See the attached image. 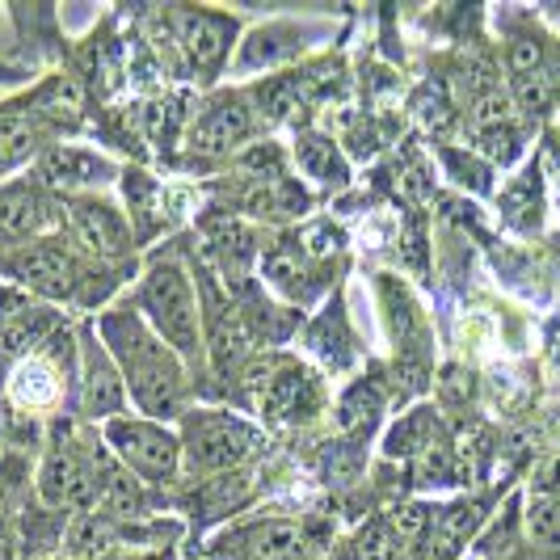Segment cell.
Segmentation results:
<instances>
[{
  "instance_id": "cell-1",
  "label": "cell",
  "mask_w": 560,
  "mask_h": 560,
  "mask_svg": "<svg viewBox=\"0 0 560 560\" xmlns=\"http://www.w3.org/2000/svg\"><path fill=\"white\" fill-rule=\"evenodd\" d=\"M102 337H106L114 363L122 371L127 393L148 413V421L177 418L186 405V371H182V359L152 334V325H143L140 312H106Z\"/></svg>"
},
{
  "instance_id": "cell-2",
  "label": "cell",
  "mask_w": 560,
  "mask_h": 560,
  "mask_svg": "<svg viewBox=\"0 0 560 560\" xmlns=\"http://www.w3.org/2000/svg\"><path fill=\"white\" fill-rule=\"evenodd\" d=\"M9 275L18 282H26L30 291L47 295V300H84V304H93L106 291L102 270H89V261L77 253V245L63 241V236H43L26 249H18L9 257Z\"/></svg>"
},
{
  "instance_id": "cell-3",
  "label": "cell",
  "mask_w": 560,
  "mask_h": 560,
  "mask_svg": "<svg viewBox=\"0 0 560 560\" xmlns=\"http://www.w3.org/2000/svg\"><path fill=\"white\" fill-rule=\"evenodd\" d=\"M140 312L152 320V334L165 341L173 354L198 359L202 354V329H198L195 287L182 275L177 261H156L140 287Z\"/></svg>"
},
{
  "instance_id": "cell-4",
  "label": "cell",
  "mask_w": 560,
  "mask_h": 560,
  "mask_svg": "<svg viewBox=\"0 0 560 560\" xmlns=\"http://www.w3.org/2000/svg\"><path fill=\"white\" fill-rule=\"evenodd\" d=\"M261 451H266L261 430H253L249 421L232 418V413H190L186 418L182 455L202 477H232Z\"/></svg>"
},
{
  "instance_id": "cell-5",
  "label": "cell",
  "mask_w": 560,
  "mask_h": 560,
  "mask_svg": "<svg viewBox=\"0 0 560 560\" xmlns=\"http://www.w3.org/2000/svg\"><path fill=\"white\" fill-rule=\"evenodd\" d=\"M106 439H110L118 464L131 472L136 480L148 485H168L182 468V439L168 434L165 425L148 418H114L106 425Z\"/></svg>"
},
{
  "instance_id": "cell-6",
  "label": "cell",
  "mask_w": 560,
  "mask_h": 560,
  "mask_svg": "<svg viewBox=\"0 0 560 560\" xmlns=\"http://www.w3.org/2000/svg\"><path fill=\"white\" fill-rule=\"evenodd\" d=\"M173 22V38L182 47V56L190 59V68L202 77H215L224 68L228 51H232V34L236 26L228 22L224 13H211V9H177L168 13Z\"/></svg>"
},
{
  "instance_id": "cell-7",
  "label": "cell",
  "mask_w": 560,
  "mask_h": 560,
  "mask_svg": "<svg viewBox=\"0 0 560 560\" xmlns=\"http://www.w3.org/2000/svg\"><path fill=\"white\" fill-rule=\"evenodd\" d=\"M253 136V114L241 97H215L190 127V152L198 156H224Z\"/></svg>"
},
{
  "instance_id": "cell-8",
  "label": "cell",
  "mask_w": 560,
  "mask_h": 560,
  "mask_svg": "<svg viewBox=\"0 0 560 560\" xmlns=\"http://www.w3.org/2000/svg\"><path fill=\"white\" fill-rule=\"evenodd\" d=\"M68 220H72V232L81 236V245L97 257H122L131 249V228L127 220L114 211L110 202L102 198H72L68 202Z\"/></svg>"
},
{
  "instance_id": "cell-9",
  "label": "cell",
  "mask_w": 560,
  "mask_h": 560,
  "mask_svg": "<svg viewBox=\"0 0 560 560\" xmlns=\"http://www.w3.org/2000/svg\"><path fill=\"white\" fill-rule=\"evenodd\" d=\"M97 480H102V472H93L89 459H81L68 447H56L43 464V498L56 505H93L97 502Z\"/></svg>"
},
{
  "instance_id": "cell-10",
  "label": "cell",
  "mask_w": 560,
  "mask_h": 560,
  "mask_svg": "<svg viewBox=\"0 0 560 560\" xmlns=\"http://www.w3.org/2000/svg\"><path fill=\"white\" fill-rule=\"evenodd\" d=\"M38 177L63 186V190H97L114 177V165L97 152H84V148H47L38 156Z\"/></svg>"
},
{
  "instance_id": "cell-11",
  "label": "cell",
  "mask_w": 560,
  "mask_h": 560,
  "mask_svg": "<svg viewBox=\"0 0 560 560\" xmlns=\"http://www.w3.org/2000/svg\"><path fill=\"white\" fill-rule=\"evenodd\" d=\"M56 220V207L34 186H0V241H43Z\"/></svg>"
},
{
  "instance_id": "cell-12",
  "label": "cell",
  "mask_w": 560,
  "mask_h": 560,
  "mask_svg": "<svg viewBox=\"0 0 560 560\" xmlns=\"http://www.w3.org/2000/svg\"><path fill=\"white\" fill-rule=\"evenodd\" d=\"M316 384L304 366L287 363L282 371L266 375V388H261V413L270 421H300L316 409Z\"/></svg>"
},
{
  "instance_id": "cell-13",
  "label": "cell",
  "mask_w": 560,
  "mask_h": 560,
  "mask_svg": "<svg viewBox=\"0 0 560 560\" xmlns=\"http://www.w3.org/2000/svg\"><path fill=\"white\" fill-rule=\"evenodd\" d=\"M81 375H84V409L93 413V418H110L122 409V393H127V384H122V375H114L110 359H106V350L89 337L81 350Z\"/></svg>"
},
{
  "instance_id": "cell-14",
  "label": "cell",
  "mask_w": 560,
  "mask_h": 560,
  "mask_svg": "<svg viewBox=\"0 0 560 560\" xmlns=\"http://www.w3.org/2000/svg\"><path fill=\"white\" fill-rule=\"evenodd\" d=\"M300 47H304V30H300V26H282V22H279V26H261V30H253L249 38H245L236 68H241V72L279 68V63H287L291 56H300Z\"/></svg>"
},
{
  "instance_id": "cell-15",
  "label": "cell",
  "mask_w": 560,
  "mask_h": 560,
  "mask_svg": "<svg viewBox=\"0 0 560 560\" xmlns=\"http://www.w3.org/2000/svg\"><path fill=\"white\" fill-rule=\"evenodd\" d=\"M480 510L472 502L447 505L443 514H434L430 532L421 539V560H455V552L464 548V539L477 527Z\"/></svg>"
},
{
  "instance_id": "cell-16",
  "label": "cell",
  "mask_w": 560,
  "mask_h": 560,
  "mask_svg": "<svg viewBox=\"0 0 560 560\" xmlns=\"http://www.w3.org/2000/svg\"><path fill=\"white\" fill-rule=\"evenodd\" d=\"M9 396H13L22 409H47V405H56V400H59L56 366L47 363L43 354L18 359L13 375H9Z\"/></svg>"
},
{
  "instance_id": "cell-17",
  "label": "cell",
  "mask_w": 560,
  "mask_h": 560,
  "mask_svg": "<svg viewBox=\"0 0 560 560\" xmlns=\"http://www.w3.org/2000/svg\"><path fill=\"white\" fill-rule=\"evenodd\" d=\"M241 557L245 560H295L304 557V527L295 523H261L241 535Z\"/></svg>"
},
{
  "instance_id": "cell-18",
  "label": "cell",
  "mask_w": 560,
  "mask_h": 560,
  "mask_svg": "<svg viewBox=\"0 0 560 560\" xmlns=\"http://www.w3.org/2000/svg\"><path fill=\"white\" fill-rule=\"evenodd\" d=\"M43 143V127L34 110H0V173L22 165L26 156L38 152Z\"/></svg>"
},
{
  "instance_id": "cell-19",
  "label": "cell",
  "mask_w": 560,
  "mask_h": 560,
  "mask_svg": "<svg viewBox=\"0 0 560 560\" xmlns=\"http://www.w3.org/2000/svg\"><path fill=\"white\" fill-rule=\"evenodd\" d=\"M295 161L300 168L316 177V182H325V186H341L346 177H350V168L341 161V152H337V143L329 136H316V131H304L300 140H295Z\"/></svg>"
},
{
  "instance_id": "cell-20",
  "label": "cell",
  "mask_w": 560,
  "mask_h": 560,
  "mask_svg": "<svg viewBox=\"0 0 560 560\" xmlns=\"http://www.w3.org/2000/svg\"><path fill=\"white\" fill-rule=\"evenodd\" d=\"M380 409H384V393H380V384H354L350 393L341 396V405H337V430L341 434H363L375 425L380 418Z\"/></svg>"
},
{
  "instance_id": "cell-21",
  "label": "cell",
  "mask_w": 560,
  "mask_h": 560,
  "mask_svg": "<svg viewBox=\"0 0 560 560\" xmlns=\"http://www.w3.org/2000/svg\"><path fill=\"white\" fill-rule=\"evenodd\" d=\"M434 413L430 409H413L405 421H396L393 434H388V455H425V451L434 447Z\"/></svg>"
},
{
  "instance_id": "cell-22",
  "label": "cell",
  "mask_w": 560,
  "mask_h": 560,
  "mask_svg": "<svg viewBox=\"0 0 560 560\" xmlns=\"http://www.w3.org/2000/svg\"><path fill=\"white\" fill-rule=\"evenodd\" d=\"M527 527L539 552L548 560H560V498H535L527 510Z\"/></svg>"
},
{
  "instance_id": "cell-23",
  "label": "cell",
  "mask_w": 560,
  "mask_h": 560,
  "mask_svg": "<svg viewBox=\"0 0 560 560\" xmlns=\"http://www.w3.org/2000/svg\"><path fill=\"white\" fill-rule=\"evenodd\" d=\"M502 207H505V220H510V224L535 228V220H539V182H535V173L518 177V182L505 190Z\"/></svg>"
},
{
  "instance_id": "cell-24",
  "label": "cell",
  "mask_w": 560,
  "mask_h": 560,
  "mask_svg": "<svg viewBox=\"0 0 560 560\" xmlns=\"http://www.w3.org/2000/svg\"><path fill=\"white\" fill-rule=\"evenodd\" d=\"M354 557L359 560H400V539L393 535V527L384 518L366 523L359 539H354Z\"/></svg>"
},
{
  "instance_id": "cell-25",
  "label": "cell",
  "mask_w": 560,
  "mask_h": 560,
  "mask_svg": "<svg viewBox=\"0 0 560 560\" xmlns=\"http://www.w3.org/2000/svg\"><path fill=\"white\" fill-rule=\"evenodd\" d=\"M430 523H434V514H430L421 502H409L396 510L388 527H393V535L400 539V548H421V539H425V532H430Z\"/></svg>"
},
{
  "instance_id": "cell-26",
  "label": "cell",
  "mask_w": 560,
  "mask_h": 560,
  "mask_svg": "<svg viewBox=\"0 0 560 560\" xmlns=\"http://www.w3.org/2000/svg\"><path fill=\"white\" fill-rule=\"evenodd\" d=\"M544 43L535 38V34H523V38H514L510 43V56H505V63H510V72H514V81H527V77H539V72H548L544 68Z\"/></svg>"
},
{
  "instance_id": "cell-27",
  "label": "cell",
  "mask_w": 560,
  "mask_h": 560,
  "mask_svg": "<svg viewBox=\"0 0 560 560\" xmlns=\"http://www.w3.org/2000/svg\"><path fill=\"white\" fill-rule=\"evenodd\" d=\"M477 148L489 156V161H514L518 156V148H523V136H518V127L514 122H505V127H489V131H477Z\"/></svg>"
},
{
  "instance_id": "cell-28",
  "label": "cell",
  "mask_w": 560,
  "mask_h": 560,
  "mask_svg": "<svg viewBox=\"0 0 560 560\" xmlns=\"http://www.w3.org/2000/svg\"><path fill=\"white\" fill-rule=\"evenodd\" d=\"M472 122H477V131L505 127V122H514V102L502 97V93H480L472 102Z\"/></svg>"
},
{
  "instance_id": "cell-29",
  "label": "cell",
  "mask_w": 560,
  "mask_h": 560,
  "mask_svg": "<svg viewBox=\"0 0 560 560\" xmlns=\"http://www.w3.org/2000/svg\"><path fill=\"white\" fill-rule=\"evenodd\" d=\"M300 249L308 253V257H329V253L341 249V232H337L334 224H308L304 232H300Z\"/></svg>"
},
{
  "instance_id": "cell-30",
  "label": "cell",
  "mask_w": 560,
  "mask_h": 560,
  "mask_svg": "<svg viewBox=\"0 0 560 560\" xmlns=\"http://www.w3.org/2000/svg\"><path fill=\"white\" fill-rule=\"evenodd\" d=\"M447 161L455 165V177H459V182H472L477 190H485V186H489V173H485V165H477V161H464L459 152H447Z\"/></svg>"
},
{
  "instance_id": "cell-31",
  "label": "cell",
  "mask_w": 560,
  "mask_h": 560,
  "mask_svg": "<svg viewBox=\"0 0 560 560\" xmlns=\"http://www.w3.org/2000/svg\"><path fill=\"white\" fill-rule=\"evenodd\" d=\"M539 489H560V464H552V468L539 477Z\"/></svg>"
},
{
  "instance_id": "cell-32",
  "label": "cell",
  "mask_w": 560,
  "mask_h": 560,
  "mask_svg": "<svg viewBox=\"0 0 560 560\" xmlns=\"http://www.w3.org/2000/svg\"><path fill=\"white\" fill-rule=\"evenodd\" d=\"M548 363H552L560 371V334L552 337V346H548Z\"/></svg>"
},
{
  "instance_id": "cell-33",
  "label": "cell",
  "mask_w": 560,
  "mask_h": 560,
  "mask_svg": "<svg viewBox=\"0 0 560 560\" xmlns=\"http://www.w3.org/2000/svg\"><path fill=\"white\" fill-rule=\"evenodd\" d=\"M548 77H552V81L560 84V59H557V68H552V72H548Z\"/></svg>"
},
{
  "instance_id": "cell-34",
  "label": "cell",
  "mask_w": 560,
  "mask_h": 560,
  "mask_svg": "<svg viewBox=\"0 0 560 560\" xmlns=\"http://www.w3.org/2000/svg\"><path fill=\"white\" fill-rule=\"evenodd\" d=\"M0 388H4V366H0Z\"/></svg>"
},
{
  "instance_id": "cell-35",
  "label": "cell",
  "mask_w": 560,
  "mask_h": 560,
  "mask_svg": "<svg viewBox=\"0 0 560 560\" xmlns=\"http://www.w3.org/2000/svg\"><path fill=\"white\" fill-rule=\"evenodd\" d=\"M0 245H4V241H0Z\"/></svg>"
}]
</instances>
